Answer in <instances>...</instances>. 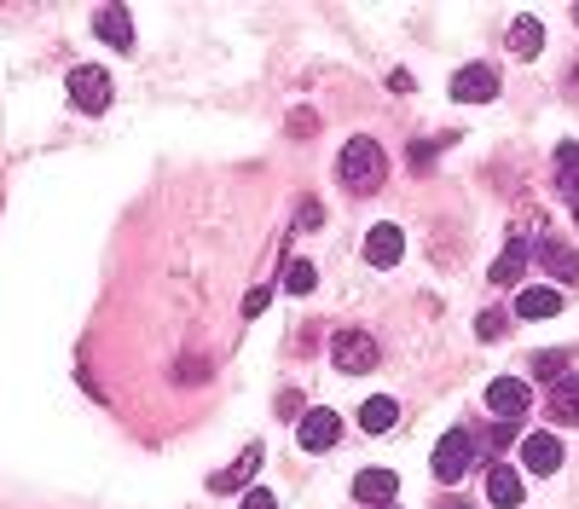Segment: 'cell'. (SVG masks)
Instances as JSON below:
<instances>
[{
    "label": "cell",
    "instance_id": "27",
    "mask_svg": "<svg viewBox=\"0 0 579 509\" xmlns=\"http://www.w3.org/2000/svg\"><path fill=\"white\" fill-rule=\"evenodd\" d=\"M435 163V145H412V168H430Z\"/></svg>",
    "mask_w": 579,
    "mask_h": 509
},
{
    "label": "cell",
    "instance_id": "13",
    "mask_svg": "<svg viewBox=\"0 0 579 509\" xmlns=\"http://www.w3.org/2000/svg\"><path fill=\"white\" fill-rule=\"evenodd\" d=\"M487 498L498 503V509H516L527 492H521V469H510V464H493L487 469Z\"/></svg>",
    "mask_w": 579,
    "mask_h": 509
},
{
    "label": "cell",
    "instance_id": "11",
    "mask_svg": "<svg viewBox=\"0 0 579 509\" xmlns=\"http://www.w3.org/2000/svg\"><path fill=\"white\" fill-rule=\"evenodd\" d=\"M394 492H400L394 469H365V475L354 480V498L371 503V509H394Z\"/></svg>",
    "mask_w": 579,
    "mask_h": 509
},
{
    "label": "cell",
    "instance_id": "10",
    "mask_svg": "<svg viewBox=\"0 0 579 509\" xmlns=\"http://www.w3.org/2000/svg\"><path fill=\"white\" fill-rule=\"evenodd\" d=\"M93 30H99V41H111L116 53H128V46H134V18H128V7H99L93 12Z\"/></svg>",
    "mask_w": 579,
    "mask_h": 509
},
{
    "label": "cell",
    "instance_id": "30",
    "mask_svg": "<svg viewBox=\"0 0 579 509\" xmlns=\"http://www.w3.org/2000/svg\"><path fill=\"white\" fill-rule=\"evenodd\" d=\"M573 215H579V209H573Z\"/></svg>",
    "mask_w": 579,
    "mask_h": 509
},
{
    "label": "cell",
    "instance_id": "15",
    "mask_svg": "<svg viewBox=\"0 0 579 509\" xmlns=\"http://www.w3.org/2000/svg\"><path fill=\"white\" fill-rule=\"evenodd\" d=\"M394 423H400V405H394V399L376 394V399H365V405H360V428H365V435H389Z\"/></svg>",
    "mask_w": 579,
    "mask_h": 509
},
{
    "label": "cell",
    "instance_id": "21",
    "mask_svg": "<svg viewBox=\"0 0 579 509\" xmlns=\"http://www.w3.org/2000/svg\"><path fill=\"white\" fill-rule=\"evenodd\" d=\"M534 376L562 382V376H568V353H534Z\"/></svg>",
    "mask_w": 579,
    "mask_h": 509
},
{
    "label": "cell",
    "instance_id": "24",
    "mask_svg": "<svg viewBox=\"0 0 579 509\" xmlns=\"http://www.w3.org/2000/svg\"><path fill=\"white\" fill-rule=\"evenodd\" d=\"M557 163H562V174H579V145H573V139L557 145Z\"/></svg>",
    "mask_w": 579,
    "mask_h": 509
},
{
    "label": "cell",
    "instance_id": "18",
    "mask_svg": "<svg viewBox=\"0 0 579 509\" xmlns=\"http://www.w3.org/2000/svg\"><path fill=\"white\" fill-rule=\"evenodd\" d=\"M261 469V446H244V457H238V469H226V475H215V492H232V487H244L249 475Z\"/></svg>",
    "mask_w": 579,
    "mask_h": 509
},
{
    "label": "cell",
    "instance_id": "6",
    "mask_svg": "<svg viewBox=\"0 0 579 509\" xmlns=\"http://www.w3.org/2000/svg\"><path fill=\"white\" fill-rule=\"evenodd\" d=\"M452 98L458 105H487V98H498V70L493 64H469L452 75Z\"/></svg>",
    "mask_w": 579,
    "mask_h": 509
},
{
    "label": "cell",
    "instance_id": "2",
    "mask_svg": "<svg viewBox=\"0 0 579 509\" xmlns=\"http://www.w3.org/2000/svg\"><path fill=\"white\" fill-rule=\"evenodd\" d=\"M475 457H482V440H475V428H452V435L435 446L430 469H435L441 487H458V480L475 469Z\"/></svg>",
    "mask_w": 579,
    "mask_h": 509
},
{
    "label": "cell",
    "instance_id": "14",
    "mask_svg": "<svg viewBox=\"0 0 579 509\" xmlns=\"http://www.w3.org/2000/svg\"><path fill=\"white\" fill-rule=\"evenodd\" d=\"M539 267H545L550 278H562V284H573V278H579V254H573L562 238H545V243H539Z\"/></svg>",
    "mask_w": 579,
    "mask_h": 509
},
{
    "label": "cell",
    "instance_id": "8",
    "mask_svg": "<svg viewBox=\"0 0 579 509\" xmlns=\"http://www.w3.org/2000/svg\"><path fill=\"white\" fill-rule=\"evenodd\" d=\"M521 469H534V475H557V469H562V440H557V428H545V435H527V440H521Z\"/></svg>",
    "mask_w": 579,
    "mask_h": 509
},
{
    "label": "cell",
    "instance_id": "7",
    "mask_svg": "<svg viewBox=\"0 0 579 509\" xmlns=\"http://www.w3.org/2000/svg\"><path fill=\"white\" fill-rule=\"evenodd\" d=\"M296 440L308 446V451L337 446V440H342V417L331 412V405H319V412H301V423H296Z\"/></svg>",
    "mask_w": 579,
    "mask_h": 509
},
{
    "label": "cell",
    "instance_id": "29",
    "mask_svg": "<svg viewBox=\"0 0 579 509\" xmlns=\"http://www.w3.org/2000/svg\"><path fill=\"white\" fill-rule=\"evenodd\" d=\"M573 23H579V7H573Z\"/></svg>",
    "mask_w": 579,
    "mask_h": 509
},
{
    "label": "cell",
    "instance_id": "16",
    "mask_svg": "<svg viewBox=\"0 0 579 509\" xmlns=\"http://www.w3.org/2000/svg\"><path fill=\"white\" fill-rule=\"evenodd\" d=\"M516 313L521 319H557L562 313V295L557 290H521L516 295Z\"/></svg>",
    "mask_w": 579,
    "mask_h": 509
},
{
    "label": "cell",
    "instance_id": "26",
    "mask_svg": "<svg viewBox=\"0 0 579 509\" xmlns=\"http://www.w3.org/2000/svg\"><path fill=\"white\" fill-rule=\"evenodd\" d=\"M279 417H301V394H279Z\"/></svg>",
    "mask_w": 579,
    "mask_h": 509
},
{
    "label": "cell",
    "instance_id": "28",
    "mask_svg": "<svg viewBox=\"0 0 579 509\" xmlns=\"http://www.w3.org/2000/svg\"><path fill=\"white\" fill-rule=\"evenodd\" d=\"M446 509H464V503H446Z\"/></svg>",
    "mask_w": 579,
    "mask_h": 509
},
{
    "label": "cell",
    "instance_id": "9",
    "mask_svg": "<svg viewBox=\"0 0 579 509\" xmlns=\"http://www.w3.org/2000/svg\"><path fill=\"white\" fill-rule=\"evenodd\" d=\"M400 254H406V232H400V226H371V232H365V261L371 267H394L400 261Z\"/></svg>",
    "mask_w": 579,
    "mask_h": 509
},
{
    "label": "cell",
    "instance_id": "12",
    "mask_svg": "<svg viewBox=\"0 0 579 509\" xmlns=\"http://www.w3.org/2000/svg\"><path fill=\"white\" fill-rule=\"evenodd\" d=\"M550 423H562V428H579V376H562V382H550Z\"/></svg>",
    "mask_w": 579,
    "mask_h": 509
},
{
    "label": "cell",
    "instance_id": "25",
    "mask_svg": "<svg viewBox=\"0 0 579 509\" xmlns=\"http://www.w3.org/2000/svg\"><path fill=\"white\" fill-rule=\"evenodd\" d=\"M267 301H272L267 290H249V301H244V313H249V319H256V313H267Z\"/></svg>",
    "mask_w": 579,
    "mask_h": 509
},
{
    "label": "cell",
    "instance_id": "20",
    "mask_svg": "<svg viewBox=\"0 0 579 509\" xmlns=\"http://www.w3.org/2000/svg\"><path fill=\"white\" fill-rule=\"evenodd\" d=\"M313 284H319V267L296 254V261L285 267V290H290V295H313Z\"/></svg>",
    "mask_w": 579,
    "mask_h": 509
},
{
    "label": "cell",
    "instance_id": "17",
    "mask_svg": "<svg viewBox=\"0 0 579 509\" xmlns=\"http://www.w3.org/2000/svg\"><path fill=\"white\" fill-rule=\"evenodd\" d=\"M539 46H545L539 18H516V23H510V53H516V59H539Z\"/></svg>",
    "mask_w": 579,
    "mask_h": 509
},
{
    "label": "cell",
    "instance_id": "22",
    "mask_svg": "<svg viewBox=\"0 0 579 509\" xmlns=\"http://www.w3.org/2000/svg\"><path fill=\"white\" fill-rule=\"evenodd\" d=\"M475 336H482V342L505 336V313H482V319H475Z\"/></svg>",
    "mask_w": 579,
    "mask_h": 509
},
{
    "label": "cell",
    "instance_id": "23",
    "mask_svg": "<svg viewBox=\"0 0 579 509\" xmlns=\"http://www.w3.org/2000/svg\"><path fill=\"white\" fill-rule=\"evenodd\" d=\"M238 509H279V492H267V487H249Z\"/></svg>",
    "mask_w": 579,
    "mask_h": 509
},
{
    "label": "cell",
    "instance_id": "4",
    "mask_svg": "<svg viewBox=\"0 0 579 509\" xmlns=\"http://www.w3.org/2000/svg\"><path fill=\"white\" fill-rule=\"evenodd\" d=\"M527 405H534V388H527L521 376H498L493 388H487V412H493L498 423H521Z\"/></svg>",
    "mask_w": 579,
    "mask_h": 509
},
{
    "label": "cell",
    "instance_id": "3",
    "mask_svg": "<svg viewBox=\"0 0 579 509\" xmlns=\"http://www.w3.org/2000/svg\"><path fill=\"white\" fill-rule=\"evenodd\" d=\"M70 105H75V111H87V116L111 111V70H99V64H75V70H70Z\"/></svg>",
    "mask_w": 579,
    "mask_h": 509
},
{
    "label": "cell",
    "instance_id": "5",
    "mask_svg": "<svg viewBox=\"0 0 579 509\" xmlns=\"http://www.w3.org/2000/svg\"><path fill=\"white\" fill-rule=\"evenodd\" d=\"M331 360L342 376H360L376 365V342L365 336V330H337V342H331Z\"/></svg>",
    "mask_w": 579,
    "mask_h": 509
},
{
    "label": "cell",
    "instance_id": "1",
    "mask_svg": "<svg viewBox=\"0 0 579 509\" xmlns=\"http://www.w3.org/2000/svg\"><path fill=\"white\" fill-rule=\"evenodd\" d=\"M337 180L354 191V197H371L376 186L389 180V157H383V145H376L371 134H354L342 145V157H337Z\"/></svg>",
    "mask_w": 579,
    "mask_h": 509
},
{
    "label": "cell",
    "instance_id": "19",
    "mask_svg": "<svg viewBox=\"0 0 579 509\" xmlns=\"http://www.w3.org/2000/svg\"><path fill=\"white\" fill-rule=\"evenodd\" d=\"M521 272H527V243H510V249L493 261V284H516Z\"/></svg>",
    "mask_w": 579,
    "mask_h": 509
}]
</instances>
